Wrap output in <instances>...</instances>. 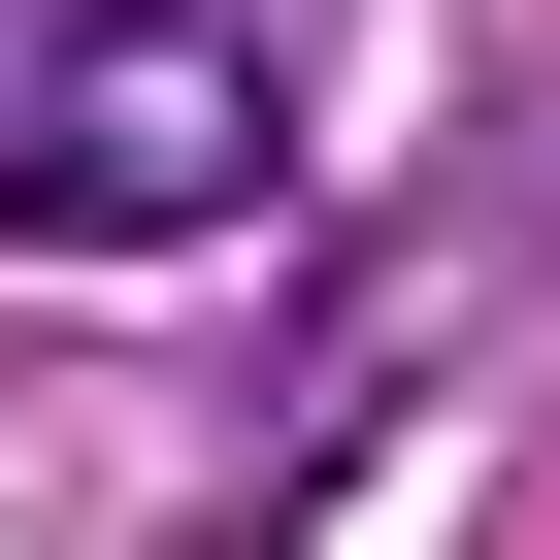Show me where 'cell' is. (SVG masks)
Wrapping results in <instances>:
<instances>
[{
    "instance_id": "obj_1",
    "label": "cell",
    "mask_w": 560,
    "mask_h": 560,
    "mask_svg": "<svg viewBox=\"0 0 560 560\" xmlns=\"http://www.w3.org/2000/svg\"><path fill=\"white\" fill-rule=\"evenodd\" d=\"M264 198H298L264 0H0V231L34 264H231Z\"/></svg>"
}]
</instances>
